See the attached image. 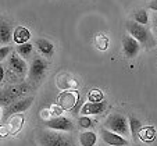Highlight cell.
Returning a JSON list of instances; mask_svg holds the SVG:
<instances>
[{
    "label": "cell",
    "mask_w": 157,
    "mask_h": 146,
    "mask_svg": "<svg viewBox=\"0 0 157 146\" xmlns=\"http://www.w3.org/2000/svg\"><path fill=\"white\" fill-rule=\"evenodd\" d=\"M56 85L61 90H70V89H77L78 88V82L75 81V78H72L71 75L65 74V72L56 77Z\"/></svg>",
    "instance_id": "cell-14"
},
{
    "label": "cell",
    "mask_w": 157,
    "mask_h": 146,
    "mask_svg": "<svg viewBox=\"0 0 157 146\" xmlns=\"http://www.w3.org/2000/svg\"><path fill=\"white\" fill-rule=\"evenodd\" d=\"M133 21H136L142 25L149 24V13L146 11V9H139L133 13Z\"/></svg>",
    "instance_id": "cell-22"
},
{
    "label": "cell",
    "mask_w": 157,
    "mask_h": 146,
    "mask_svg": "<svg viewBox=\"0 0 157 146\" xmlns=\"http://www.w3.org/2000/svg\"><path fill=\"white\" fill-rule=\"evenodd\" d=\"M0 132H2V134H0V135H2V138H6L7 135H10V134H9V129H7V127H6V124L2 125V128H0Z\"/></svg>",
    "instance_id": "cell-28"
},
{
    "label": "cell",
    "mask_w": 157,
    "mask_h": 146,
    "mask_svg": "<svg viewBox=\"0 0 157 146\" xmlns=\"http://www.w3.org/2000/svg\"><path fill=\"white\" fill-rule=\"evenodd\" d=\"M31 39V32L28 28L25 27H17L13 32V40L17 43V45H22V43H27Z\"/></svg>",
    "instance_id": "cell-17"
},
{
    "label": "cell",
    "mask_w": 157,
    "mask_h": 146,
    "mask_svg": "<svg viewBox=\"0 0 157 146\" xmlns=\"http://www.w3.org/2000/svg\"><path fill=\"white\" fill-rule=\"evenodd\" d=\"M100 136H101V140L109 146H128L129 145V140L125 136L116 134V132L110 131V129L104 128V127H101V129H100Z\"/></svg>",
    "instance_id": "cell-10"
},
{
    "label": "cell",
    "mask_w": 157,
    "mask_h": 146,
    "mask_svg": "<svg viewBox=\"0 0 157 146\" xmlns=\"http://www.w3.org/2000/svg\"><path fill=\"white\" fill-rule=\"evenodd\" d=\"M128 120H129V129H131V135H132V138L135 139V136H138V134H139L140 128H142V122H140L139 120H138L135 116H131Z\"/></svg>",
    "instance_id": "cell-23"
},
{
    "label": "cell",
    "mask_w": 157,
    "mask_h": 146,
    "mask_svg": "<svg viewBox=\"0 0 157 146\" xmlns=\"http://www.w3.org/2000/svg\"><path fill=\"white\" fill-rule=\"evenodd\" d=\"M78 142H79L81 146H95L96 142H98V135L92 129H85L79 134Z\"/></svg>",
    "instance_id": "cell-16"
},
{
    "label": "cell",
    "mask_w": 157,
    "mask_h": 146,
    "mask_svg": "<svg viewBox=\"0 0 157 146\" xmlns=\"http://www.w3.org/2000/svg\"><path fill=\"white\" fill-rule=\"evenodd\" d=\"M88 100L89 102H103L104 95L100 89H90V92L88 93Z\"/></svg>",
    "instance_id": "cell-25"
},
{
    "label": "cell",
    "mask_w": 157,
    "mask_h": 146,
    "mask_svg": "<svg viewBox=\"0 0 157 146\" xmlns=\"http://www.w3.org/2000/svg\"><path fill=\"white\" fill-rule=\"evenodd\" d=\"M35 46H36L39 53H40L43 57H46V59H50V57L54 54V45L50 40H48V39H44V38L36 39Z\"/></svg>",
    "instance_id": "cell-15"
},
{
    "label": "cell",
    "mask_w": 157,
    "mask_h": 146,
    "mask_svg": "<svg viewBox=\"0 0 157 146\" xmlns=\"http://www.w3.org/2000/svg\"><path fill=\"white\" fill-rule=\"evenodd\" d=\"M36 139L40 146H74V140L70 135L49 128L46 131L39 132Z\"/></svg>",
    "instance_id": "cell-1"
},
{
    "label": "cell",
    "mask_w": 157,
    "mask_h": 146,
    "mask_svg": "<svg viewBox=\"0 0 157 146\" xmlns=\"http://www.w3.org/2000/svg\"><path fill=\"white\" fill-rule=\"evenodd\" d=\"M28 90L27 85H18V86H11L7 88L2 92V96H0V104L3 107H9L10 104L13 103V100H17L20 99V96L22 95L24 92Z\"/></svg>",
    "instance_id": "cell-8"
},
{
    "label": "cell",
    "mask_w": 157,
    "mask_h": 146,
    "mask_svg": "<svg viewBox=\"0 0 157 146\" xmlns=\"http://www.w3.org/2000/svg\"><path fill=\"white\" fill-rule=\"evenodd\" d=\"M138 136L140 138V140L143 142H147V143H151L157 136V132L153 127H142L138 134Z\"/></svg>",
    "instance_id": "cell-18"
},
{
    "label": "cell",
    "mask_w": 157,
    "mask_h": 146,
    "mask_svg": "<svg viewBox=\"0 0 157 146\" xmlns=\"http://www.w3.org/2000/svg\"><path fill=\"white\" fill-rule=\"evenodd\" d=\"M32 52H33V45L32 43H29V42L17 46V53L20 54L22 59H28V57H31Z\"/></svg>",
    "instance_id": "cell-21"
},
{
    "label": "cell",
    "mask_w": 157,
    "mask_h": 146,
    "mask_svg": "<svg viewBox=\"0 0 157 146\" xmlns=\"http://www.w3.org/2000/svg\"><path fill=\"white\" fill-rule=\"evenodd\" d=\"M139 50H140V43L135 38H132L129 33L122 38V53H124V56L127 59L136 57Z\"/></svg>",
    "instance_id": "cell-11"
},
{
    "label": "cell",
    "mask_w": 157,
    "mask_h": 146,
    "mask_svg": "<svg viewBox=\"0 0 157 146\" xmlns=\"http://www.w3.org/2000/svg\"><path fill=\"white\" fill-rule=\"evenodd\" d=\"M24 122H25V117L22 116L21 113L10 116L9 118H7V121H6V127H7V129H9V134L13 135V136H15V135L22 129Z\"/></svg>",
    "instance_id": "cell-12"
},
{
    "label": "cell",
    "mask_w": 157,
    "mask_h": 146,
    "mask_svg": "<svg viewBox=\"0 0 157 146\" xmlns=\"http://www.w3.org/2000/svg\"><path fill=\"white\" fill-rule=\"evenodd\" d=\"M154 21H156V28H157V17H156V18H154Z\"/></svg>",
    "instance_id": "cell-30"
},
{
    "label": "cell",
    "mask_w": 157,
    "mask_h": 146,
    "mask_svg": "<svg viewBox=\"0 0 157 146\" xmlns=\"http://www.w3.org/2000/svg\"><path fill=\"white\" fill-rule=\"evenodd\" d=\"M10 53H11V48L10 46H2L0 48V61H3L7 57H10Z\"/></svg>",
    "instance_id": "cell-26"
},
{
    "label": "cell",
    "mask_w": 157,
    "mask_h": 146,
    "mask_svg": "<svg viewBox=\"0 0 157 146\" xmlns=\"http://www.w3.org/2000/svg\"><path fill=\"white\" fill-rule=\"evenodd\" d=\"M106 109V102H86L81 106L79 113L82 116H96L104 111Z\"/></svg>",
    "instance_id": "cell-13"
},
{
    "label": "cell",
    "mask_w": 157,
    "mask_h": 146,
    "mask_svg": "<svg viewBox=\"0 0 157 146\" xmlns=\"http://www.w3.org/2000/svg\"><path fill=\"white\" fill-rule=\"evenodd\" d=\"M44 125L46 128L60 132H71L74 129V122L71 121V118L63 116H53L52 118L44 120Z\"/></svg>",
    "instance_id": "cell-4"
},
{
    "label": "cell",
    "mask_w": 157,
    "mask_h": 146,
    "mask_svg": "<svg viewBox=\"0 0 157 146\" xmlns=\"http://www.w3.org/2000/svg\"><path fill=\"white\" fill-rule=\"evenodd\" d=\"M109 45H110V40L104 33H98V35L95 36V46L98 50H100V52L107 50Z\"/></svg>",
    "instance_id": "cell-20"
},
{
    "label": "cell",
    "mask_w": 157,
    "mask_h": 146,
    "mask_svg": "<svg viewBox=\"0 0 157 146\" xmlns=\"http://www.w3.org/2000/svg\"><path fill=\"white\" fill-rule=\"evenodd\" d=\"M48 72V63L43 57H33L31 60L29 64V71H28V77L32 81H40L44 77V74Z\"/></svg>",
    "instance_id": "cell-6"
},
{
    "label": "cell",
    "mask_w": 157,
    "mask_h": 146,
    "mask_svg": "<svg viewBox=\"0 0 157 146\" xmlns=\"http://www.w3.org/2000/svg\"><path fill=\"white\" fill-rule=\"evenodd\" d=\"M104 128L110 129V131L120 134L122 136L128 138L131 135V129H129V120L125 116L118 113H111L104 121Z\"/></svg>",
    "instance_id": "cell-2"
},
{
    "label": "cell",
    "mask_w": 157,
    "mask_h": 146,
    "mask_svg": "<svg viewBox=\"0 0 157 146\" xmlns=\"http://www.w3.org/2000/svg\"><path fill=\"white\" fill-rule=\"evenodd\" d=\"M13 38V31L10 28V25L7 24L6 21H2V24H0V42L6 45Z\"/></svg>",
    "instance_id": "cell-19"
},
{
    "label": "cell",
    "mask_w": 157,
    "mask_h": 146,
    "mask_svg": "<svg viewBox=\"0 0 157 146\" xmlns=\"http://www.w3.org/2000/svg\"><path fill=\"white\" fill-rule=\"evenodd\" d=\"M50 110H52V113H53L54 116H61V114L64 113V109H63L61 106H60V104H57V103L52 104Z\"/></svg>",
    "instance_id": "cell-27"
},
{
    "label": "cell",
    "mask_w": 157,
    "mask_h": 146,
    "mask_svg": "<svg viewBox=\"0 0 157 146\" xmlns=\"http://www.w3.org/2000/svg\"><path fill=\"white\" fill-rule=\"evenodd\" d=\"M78 124H79V127L83 129H90L93 125H95V121L90 118V116H82L78 120Z\"/></svg>",
    "instance_id": "cell-24"
},
{
    "label": "cell",
    "mask_w": 157,
    "mask_h": 146,
    "mask_svg": "<svg viewBox=\"0 0 157 146\" xmlns=\"http://www.w3.org/2000/svg\"><path fill=\"white\" fill-rule=\"evenodd\" d=\"M7 67L13 72H15L20 78H24L28 74V71H29V66L27 64L25 59H22L18 53L10 54L9 60H7Z\"/></svg>",
    "instance_id": "cell-7"
},
{
    "label": "cell",
    "mask_w": 157,
    "mask_h": 146,
    "mask_svg": "<svg viewBox=\"0 0 157 146\" xmlns=\"http://www.w3.org/2000/svg\"><path fill=\"white\" fill-rule=\"evenodd\" d=\"M33 103V98L32 96H28V98H20L17 100H14L9 107H6V111H4V118H9L13 114H18V113H24L28 109L32 106Z\"/></svg>",
    "instance_id": "cell-9"
},
{
    "label": "cell",
    "mask_w": 157,
    "mask_h": 146,
    "mask_svg": "<svg viewBox=\"0 0 157 146\" xmlns=\"http://www.w3.org/2000/svg\"><path fill=\"white\" fill-rule=\"evenodd\" d=\"M147 9H150V10H153V11L157 13V0H151L150 3L147 4Z\"/></svg>",
    "instance_id": "cell-29"
},
{
    "label": "cell",
    "mask_w": 157,
    "mask_h": 146,
    "mask_svg": "<svg viewBox=\"0 0 157 146\" xmlns=\"http://www.w3.org/2000/svg\"><path fill=\"white\" fill-rule=\"evenodd\" d=\"M78 103H79V93L77 89L61 90V93L57 96V104H60L64 111L74 110Z\"/></svg>",
    "instance_id": "cell-5"
},
{
    "label": "cell",
    "mask_w": 157,
    "mask_h": 146,
    "mask_svg": "<svg viewBox=\"0 0 157 146\" xmlns=\"http://www.w3.org/2000/svg\"><path fill=\"white\" fill-rule=\"evenodd\" d=\"M127 31L132 38H135L140 45H149L153 46L154 40L150 35V31L146 28V25H142L136 21H128L127 22Z\"/></svg>",
    "instance_id": "cell-3"
}]
</instances>
